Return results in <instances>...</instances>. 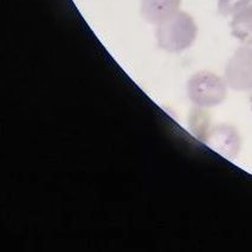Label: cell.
<instances>
[{"label":"cell","mask_w":252,"mask_h":252,"mask_svg":"<svg viewBox=\"0 0 252 252\" xmlns=\"http://www.w3.org/2000/svg\"><path fill=\"white\" fill-rule=\"evenodd\" d=\"M198 36V26L191 14L179 10L158 25V45L167 52H183L189 49Z\"/></svg>","instance_id":"1"},{"label":"cell","mask_w":252,"mask_h":252,"mask_svg":"<svg viewBox=\"0 0 252 252\" xmlns=\"http://www.w3.org/2000/svg\"><path fill=\"white\" fill-rule=\"evenodd\" d=\"M231 33L244 45H252V5H249L232 16Z\"/></svg>","instance_id":"6"},{"label":"cell","mask_w":252,"mask_h":252,"mask_svg":"<svg viewBox=\"0 0 252 252\" xmlns=\"http://www.w3.org/2000/svg\"><path fill=\"white\" fill-rule=\"evenodd\" d=\"M251 2L252 0H218V12L225 17L233 16Z\"/></svg>","instance_id":"8"},{"label":"cell","mask_w":252,"mask_h":252,"mask_svg":"<svg viewBox=\"0 0 252 252\" xmlns=\"http://www.w3.org/2000/svg\"><path fill=\"white\" fill-rule=\"evenodd\" d=\"M251 110H252V97H251Z\"/></svg>","instance_id":"9"},{"label":"cell","mask_w":252,"mask_h":252,"mask_svg":"<svg viewBox=\"0 0 252 252\" xmlns=\"http://www.w3.org/2000/svg\"><path fill=\"white\" fill-rule=\"evenodd\" d=\"M205 143L225 158H236L242 147L238 130L227 123H221L211 128Z\"/></svg>","instance_id":"4"},{"label":"cell","mask_w":252,"mask_h":252,"mask_svg":"<svg viewBox=\"0 0 252 252\" xmlns=\"http://www.w3.org/2000/svg\"><path fill=\"white\" fill-rule=\"evenodd\" d=\"M225 81L236 92L252 90V46L243 45L234 51L225 66Z\"/></svg>","instance_id":"3"},{"label":"cell","mask_w":252,"mask_h":252,"mask_svg":"<svg viewBox=\"0 0 252 252\" xmlns=\"http://www.w3.org/2000/svg\"><path fill=\"white\" fill-rule=\"evenodd\" d=\"M140 4L143 19L158 26L180 10L181 0H141Z\"/></svg>","instance_id":"5"},{"label":"cell","mask_w":252,"mask_h":252,"mask_svg":"<svg viewBox=\"0 0 252 252\" xmlns=\"http://www.w3.org/2000/svg\"><path fill=\"white\" fill-rule=\"evenodd\" d=\"M201 108L197 107V110L192 114L191 116V129L193 133L198 136V139L203 140L205 142L207 135H209L211 128H210V120L209 116L206 115V113L203 110H200Z\"/></svg>","instance_id":"7"},{"label":"cell","mask_w":252,"mask_h":252,"mask_svg":"<svg viewBox=\"0 0 252 252\" xmlns=\"http://www.w3.org/2000/svg\"><path fill=\"white\" fill-rule=\"evenodd\" d=\"M227 83L215 72L199 71L187 82V95L195 107L206 109L217 107L226 99Z\"/></svg>","instance_id":"2"}]
</instances>
